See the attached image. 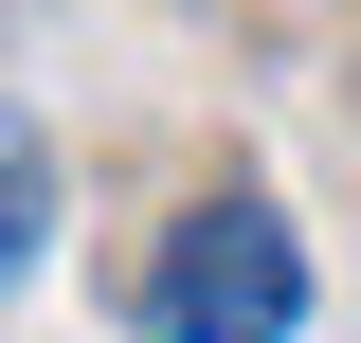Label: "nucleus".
I'll list each match as a JSON object with an SVG mask.
<instances>
[{"mask_svg":"<svg viewBox=\"0 0 361 343\" xmlns=\"http://www.w3.org/2000/svg\"><path fill=\"white\" fill-rule=\"evenodd\" d=\"M145 325L163 343H289L307 325V253H289V217L271 199H199L145 271Z\"/></svg>","mask_w":361,"mask_h":343,"instance_id":"obj_1","label":"nucleus"},{"mask_svg":"<svg viewBox=\"0 0 361 343\" xmlns=\"http://www.w3.org/2000/svg\"><path fill=\"white\" fill-rule=\"evenodd\" d=\"M37 235H54V145H37V109L0 90V271H37Z\"/></svg>","mask_w":361,"mask_h":343,"instance_id":"obj_2","label":"nucleus"}]
</instances>
